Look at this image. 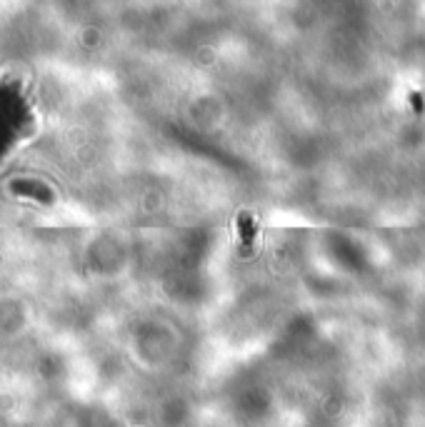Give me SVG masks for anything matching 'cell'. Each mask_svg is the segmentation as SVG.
Returning a JSON list of instances; mask_svg holds the SVG:
<instances>
[{
	"label": "cell",
	"mask_w": 425,
	"mask_h": 427,
	"mask_svg": "<svg viewBox=\"0 0 425 427\" xmlns=\"http://www.w3.org/2000/svg\"><path fill=\"white\" fill-rule=\"evenodd\" d=\"M238 225H240V237H243V250L250 252V242L255 237V225H253V217L248 213H240L238 217Z\"/></svg>",
	"instance_id": "1"
}]
</instances>
